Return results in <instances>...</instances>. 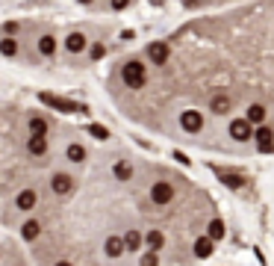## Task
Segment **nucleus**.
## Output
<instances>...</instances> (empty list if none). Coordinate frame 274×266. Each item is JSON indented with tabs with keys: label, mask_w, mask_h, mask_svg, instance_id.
Returning <instances> with one entry per match:
<instances>
[{
	"label": "nucleus",
	"mask_w": 274,
	"mask_h": 266,
	"mask_svg": "<svg viewBox=\"0 0 274 266\" xmlns=\"http://www.w3.org/2000/svg\"><path fill=\"white\" fill-rule=\"evenodd\" d=\"M0 53H3V56H15L18 53V42L15 39H0Z\"/></svg>",
	"instance_id": "12"
},
{
	"label": "nucleus",
	"mask_w": 274,
	"mask_h": 266,
	"mask_svg": "<svg viewBox=\"0 0 274 266\" xmlns=\"http://www.w3.org/2000/svg\"><path fill=\"white\" fill-rule=\"evenodd\" d=\"M38 234H42V225H38V222H24V228H21L24 240H35Z\"/></svg>",
	"instance_id": "9"
},
{
	"label": "nucleus",
	"mask_w": 274,
	"mask_h": 266,
	"mask_svg": "<svg viewBox=\"0 0 274 266\" xmlns=\"http://www.w3.org/2000/svg\"><path fill=\"white\" fill-rule=\"evenodd\" d=\"M227 3H239V0H180V6H183L186 12L212 9V6H227Z\"/></svg>",
	"instance_id": "2"
},
{
	"label": "nucleus",
	"mask_w": 274,
	"mask_h": 266,
	"mask_svg": "<svg viewBox=\"0 0 274 266\" xmlns=\"http://www.w3.org/2000/svg\"><path fill=\"white\" fill-rule=\"evenodd\" d=\"M35 201H38V195L32 193V189H24V193H18V207H21V210H32Z\"/></svg>",
	"instance_id": "7"
},
{
	"label": "nucleus",
	"mask_w": 274,
	"mask_h": 266,
	"mask_svg": "<svg viewBox=\"0 0 274 266\" xmlns=\"http://www.w3.org/2000/svg\"><path fill=\"white\" fill-rule=\"evenodd\" d=\"M156 130L224 163L274 160V0L198 9L118 68Z\"/></svg>",
	"instance_id": "1"
},
{
	"label": "nucleus",
	"mask_w": 274,
	"mask_h": 266,
	"mask_svg": "<svg viewBox=\"0 0 274 266\" xmlns=\"http://www.w3.org/2000/svg\"><path fill=\"white\" fill-rule=\"evenodd\" d=\"M27 151L32 157H42V154H48V136H38V133H32L30 139H27Z\"/></svg>",
	"instance_id": "4"
},
{
	"label": "nucleus",
	"mask_w": 274,
	"mask_h": 266,
	"mask_svg": "<svg viewBox=\"0 0 274 266\" xmlns=\"http://www.w3.org/2000/svg\"><path fill=\"white\" fill-rule=\"evenodd\" d=\"M77 3H83V6H89V3H95V0H77Z\"/></svg>",
	"instance_id": "13"
},
{
	"label": "nucleus",
	"mask_w": 274,
	"mask_h": 266,
	"mask_svg": "<svg viewBox=\"0 0 274 266\" xmlns=\"http://www.w3.org/2000/svg\"><path fill=\"white\" fill-rule=\"evenodd\" d=\"M45 104H50V106H56V109H62V112H74V109H77L71 101H62V98H53V95H45Z\"/></svg>",
	"instance_id": "8"
},
{
	"label": "nucleus",
	"mask_w": 274,
	"mask_h": 266,
	"mask_svg": "<svg viewBox=\"0 0 274 266\" xmlns=\"http://www.w3.org/2000/svg\"><path fill=\"white\" fill-rule=\"evenodd\" d=\"M65 51H68V53H80V51H86V35H83V33H71L68 39H65Z\"/></svg>",
	"instance_id": "5"
},
{
	"label": "nucleus",
	"mask_w": 274,
	"mask_h": 266,
	"mask_svg": "<svg viewBox=\"0 0 274 266\" xmlns=\"http://www.w3.org/2000/svg\"><path fill=\"white\" fill-rule=\"evenodd\" d=\"M30 133H38V136H48V122H45L42 116L30 119Z\"/></svg>",
	"instance_id": "10"
},
{
	"label": "nucleus",
	"mask_w": 274,
	"mask_h": 266,
	"mask_svg": "<svg viewBox=\"0 0 274 266\" xmlns=\"http://www.w3.org/2000/svg\"><path fill=\"white\" fill-rule=\"evenodd\" d=\"M65 154H68V160H71V163H83V160H86V145H80V142H71Z\"/></svg>",
	"instance_id": "6"
},
{
	"label": "nucleus",
	"mask_w": 274,
	"mask_h": 266,
	"mask_svg": "<svg viewBox=\"0 0 274 266\" xmlns=\"http://www.w3.org/2000/svg\"><path fill=\"white\" fill-rule=\"evenodd\" d=\"M50 189H53L56 195H71V193H74V177L59 172V175H53V177H50Z\"/></svg>",
	"instance_id": "3"
},
{
	"label": "nucleus",
	"mask_w": 274,
	"mask_h": 266,
	"mask_svg": "<svg viewBox=\"0 0 274 266\" xmlns=\"http://www.w3.org/2000/svg\"><path fill=\"white\" fill-rule=\"evenodd\" d=\"M38 51H42L45 56H53V51H56V42L50 39V35H42V39H38Z\"/></svg>",
	"instance_id": "11"
},
{
	"label": "nucleus",
	"mask_w": 274,
	"mask_h": 266,
	"mask_svg": "<svg viewBox=\"0 0 274 266\" xmlns=\"http://www.w3.org/2000/svg\"><path fill=\"white\" fill-rule=\"evenodd\" d=\"M271 228H274V222H271Z\"/></svg>",
	"instance_id": "14"
}]
</instances>
